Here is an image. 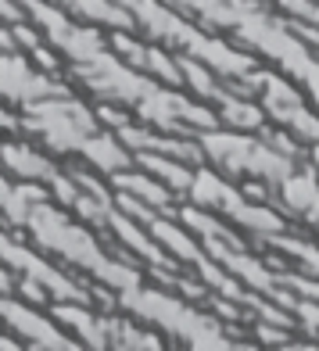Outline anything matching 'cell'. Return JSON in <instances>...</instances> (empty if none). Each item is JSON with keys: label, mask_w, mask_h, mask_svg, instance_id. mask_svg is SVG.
Here are the masks:
<instances>
[{"label": "cell", "mask_w": 319, "mask_h": 351, "mask_svg": "<svg viewBox=\"0 0 319 351\" xmlns=\"http://www.w3.org/2000/svg\"><path fill=\"white\" fill-rule=\"evenodd\" d=\"M25 233L33 237V244L43 247L47 254H58L61 262L75 265L79 273L93 276L97 283L111 287V291H130V287L140 283V269L115 254L119 247L115 244H101L83 222L69 219L65 208L51 204V197H43L33 204V212L25 219Z\"/></svg>", "instance_id": "1"}, {"label": "cell", "mask_w": 319, "mask_h": 351, "mask_svg": "<svg viewBox=\"0 0 319 351\" xmlns=\"http://www.w3.org/2000/svg\"><path fill=\"white\" fill-rule=\"evenodd\" d=\"M198 143L204 151V162H212L219 172H226L237 183H244V180L262 183V186H269V194L301 162H309V158H298L291 151L276 147L265 130L241 133V130H226V125H212V130L198 133Z\"/></svg>", "instance_id": "2"}, {"label": "cell", "mask_w": 319, "mask_h": 351, "mask_svg": "<svg viewBox=\"0 0 319 351\" xmlns=\"http://www.w3.org/2000/svg\"><path fill=\"white\" fill-rule=\"evenodd\" d=\"M119 308L140 315L162 337H176L180 344H190V348H233L237 344V341H230L233 326H226L215 312L198 308L190 298L158 291V287L137 283L130 291H122Z\"/></svg>", "instance_id": "3"}, {"label": "cell", "mask_w": 319, "mask_h": 351, "mask_svg": "<svg viewBox=\"0 0 319 351\" xmlns=\"http://www.w3.org/2000/svg\"><path fill=\"white\" fill-rule=\"evenodd\" d=\"M187 201L219 215V219H230V226L251 233L255 241H265V237H273V233L291 230V219H287L276 204L255 201L241 183L230 180V176L219 172V169H198Z\"/></svg>", "instance_id": "4"}, {"label": "cell", "mask_w": 319, "mask_h": 351, "mask_svg": "<svg viewBox=\"0 0 319 351\" xmlns=\"http://www.w3.org/2000/svg\"><path fill=\"white\" fill-rule=\"evenodd\" d=\"M22 111H25V119L19 125L29 133H36L58 154L83 158L86 147L93 143V136L104 130L97 111L86 108L83 101L69 97L65 90L51 93V97H40V101H29V104H22Z\"/></svg>", "instance_id": "5"}, {"label": "cell", "mask_w": 319, "mask_h": 351, "mask_svg": "<svg viewBox=\"0 0 319 351\" xmlns=\"http://www.w3.org/2000/svg\"><path fill=\"white\" fill-rule=\"evenodd\" d=\"M255 97L262 101L265 115L273 125H283L291 136H298L305 147L319 143V108L316 101L305 93V86L294 83L287 72L280 69H262L259 86H255Z\"/></svg>", "instance_id": "6"}, {"label": "cell", "mask_w": 319, "mask_h": 351, "mask_svg": "<svg viewBox=\"0 0 319 351\" xmlns=\"http://www.w3.org/2000/svg\"><path fill=\"white\" fill-rule=\"evenodd\" d=\"M0 262L14 273V280L43 287V291L51 294V301H90V287L86 283H79L75 276L65 273V269L47 262L40 251L22 244L19 237H11L4 226H0Z\"/></svg>", "instance_id": "7"}, {"label": "cell", "mask_w": 319, "mask_h": 351, "mask_svg": "<svg viewBox=\"0 0 319 351\" xmlns=\"http://www.w3.org/2000/svg\"><path fill=\"white\" fill-rule=\"evenodd\" d=\"M0 326L11 330L14 337H25V344H33V348H51V351L83 348L51 312H36V305L19 301L11 294H0Z\"/></svg>", "instance_id": "8"}, {"label": "cell", "mask_w": 319, "mask_h": 351, "mask_svg": "<svg viewBox=\"0 0 319 351\" xmlns=\"http://www.w3.org/2000/svg\"><path fill=\"white\" fill-rule=\"evenodd\" d=\"M111 180V190H115L119 197V208L130 212V215H140V212H165V215H176L180 208V197L172 194V190L158 180V176H151L147 169H119L108 176Z\"/></svg>", "instance_id": "9"}, {"label": "cell", "mask_w": 319, "mask_h": 351, "mask_svg": "<svg viewBox=\"0 0 319 351\" xmlns=\"http://www.w3.org/2000/svg\"><path fill=\"white\" fill-rule=\"evenodd\" d=\"M65 90L61 83H54V75H47L43 69H36L29 61L25 51H0V97L11 104H29L40 97Z\"/></svg>", "instance_id": "10"}, {"label": "cell", "mask_w": 319, "mask_h": 351, "mask_svg": "<svg viewBox=\"0 0 319 351\" xmlns=\"http://www.w3.org/2000/svg\"><path fill=\"white\" fill-rule=\"evenodd\" d=\"M269 201H273L287 219H298V222H305L309 230H319V172H316V165L301 162L273 190Z\"/></svg>", "instance_id": "11"}, {"label": "cell", "mask_w": 319, "mask_h": 351, "mask_svg": "<svg viewBox=\"0 0 319 351\" xmlns=\"http://www.w3.org/2000/svg\"><path fill=\"white\" fill-rule=\"evenodd\" d=\"M51 315L83 348H111V312L93 301H51Z\"/></svg>", "instance_id": "12"}, {"label": "cell", "mask_w": 319, "mask_h": 351, "mask_svg": "<svg viewBox=\"0 0 319 351\" xmlns=\"http://www.w3.org/2000/svg\"><path fill=\"white\" fill-rule=\"evenodd\" d=\"M0 165H4L8 176H14V180H25V183H40L51 190V183L58 180L61 169L51 154L36 151L29 140H4V147H0Z\"/></svg>", "instance_id": "13"}, {"label": "cell", "mask_w": 319, "mask_h": 351, "mask_svg": "<svg viewBox=\"0 0 319 351\" xmlns=\"http://www.w3.org/2000/svg\"><path fill=\"white\" fill-rule=\"evenodd\" d=\"M212 108H215V115H219V125H226V130L259 133V130H265V125H269V115H265L262 101L255 97V93H248V90L230 86Z\"/></svg>", "instance_id": "14"}, {"label": "cell", "mask_w": 319, "mask_h": 351, "mask_svg": "<svg viewBox=\"0 0 319 351\" xmlns=\"http://www.w3.org/2000/svg\"><path fill=\"white\" fill-rule=\"evenodd\" d=\"M43 197H51V190L40 186V183H11L4 172H0V222L11 230H25V219L29 212H33V204L43 201Z\"/></svg>", "instance_id": "15"}, {"label": "cell", "mask_w": 319, "mask_h": 351, "mask_svg": "<svg viewBox=\"0 0 319 351\" xmlns=\"http://www.w3.org/2000/svg\"><path fill=\"white\" fill-rule=\"evenodd\" d=\"M61 11H69L75 22H86V25H108L111 33L115 29H137L133 14L126 11L119 0H54Z\"/></svg>", "instance_id": "16"}, {"label": "cell", "mask_w": 319, "mask_h": 351, "mask_svg": "<svg viewBox=\"0 0 319 351\" xmlns=\"http://www.w3.org/2000/svg\"><path fill=\"white\" fill-rule=\"evenodd\" d=\"M133 158H137V165H143L151 176H158V180H162L176 197H187V194H190L198 165L183 162V158H172V154H154V151H147V154H133Z\"/></svg>", "instance_id": "17"}, {"label": "cell", "mask_w": 319, "mask_h": 351, "mask_svg": "<svg viewBox=\"0 0 319 351\" xmlns=\"http://www.w3.org/2000/svg\"><path fill=\"white\" fill-rule=\"evenodd\" d=\"M262 244L276 247V251H280V258H283V265H294L298 273L319 276V244L309 241V237H298V233H291V230H283V233L265 237Z\"/></svg>", "instance_id": "18"}, {"label": "cell", "mask_w": 319, "mask_h": 351, "mask_svg": "<svg viewBox=\"0 0 319 351\" xmlns=\"http://www.w3.org/2000/svg\"><path fill=\"white\" fill-rule=\"evenodd\" d=\"M0 19H4V22H22L25 11H22L19 0H0Z\"/></svg>", "instance_id": "19"}, {"label": "cell", "mask_w": 319, "mask_h": 351, "mask_svg": "<svg viewBox=\"0 0 319 351\" xmlns=\"http://www.w3.org/2000/svg\"><path fill=\"white\" fill-rule=\"evenodd\" d=\"M14 125H19V119H14L8 108H0V130H14Z\"/></svg>", "instance_id": "20"}, {"label": "cell", "mask_w": 319, "mask_h": 351, "mask_svg": "<svg viewBox=\"0 0 319 351\" xmlns=\"http://www.w3.org/2000/svg\"><path fill=\"white\" fill-rule=\"evenodd\" d=\"M309 162H312L316 172H319V143H316V147H309Z\"/></svg>", "instance_id": "21"}, {"label": "cell", "mask_w": 319, "mask_h": 351, "mask_svg": "<svg viewBox=\"0 0 319 351\" xmlns=\"http://www.w3.org/2000/svg\"><path fill=\"white\" fill-rule=\"evenodd\" d=\"M0 147H4V136H0Z\"/></svg>", "instance_id": "22"}]
</instances>
